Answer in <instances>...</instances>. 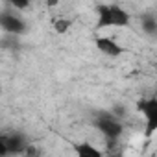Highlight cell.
Listing matches in <instances>:
<instances>
[{
    "instance_id": "6da1fadb",
    "label": "cell",
    "mask_w": 157,
    "mask_h": 157,
    "mask_svg": "<svg viewBox=\"0 0 157 157\" xmlns=\"http://www.w3.org/2000/svg\"><path fill=\"white\" fill-rule=\"evenodd\" d=\"M98 22L96 28H111V26H128L129 15L117 4H102L98 6Z\"/></svg>"
},
{
    "instance_id": "7a4b0ae2",
    "label": "cell",
    "mask_w": 157,
    "mask_h": 157,
    "mask_svg": "<svg viewBox=\"0 0 157 157\" xmlns=\"http://www.w3.org/2000/svg\"><path fill=\"white\" fill-rule=\"evenodd\" d=\"M94 126H96L109 140H117V139L122 135V131H124V128H122V124L118 122V118H115V117H113L111 113H107V111H100V113H98Z\"/></svg>"
},
{
    "instance_id": "3957f363",
    "label": "cell",
    "mask_w": 157,
    "mask_h": 157,
    "mask_svg": "<svg viewBox=\"0 0 157 157\" xmlns=\"http://www.w3.org/2000/svg\"><path fill=\"white\" fill-rule=\"evenodd\" d=\"M137 109L144 113L146 117V137H151L153 131L157 129V100L150 98V100H139L137 102Z\"/></svg>"
},
{
    "instance_id": "277c9868",
    "label": "cell",
    "mask_w": 157,
    "mask_h": 157,
    "mask_svg": "<svg viewBox=\"0 0 157 157\" xmlns=\"http://www.w3.org/2000/svg\"><path fill=\"white\" fill-rule=\"evenodd\" d=\"M0 28L10 33H15V35H22L26 32V22L22 19H19L17 15L0 13Z\"/></svg>"
},
{
    "instance_id": "5b68a950",
    "label": "cell",
    "mask_w": 157,
    "mask_h": 157,
    "mask_svg": "<svg viewBox=\"0 0 157 157\" xmlns=\"http://www.w3.org/2000/svg\"><path fill=\"white\" fill-rule=\"evenodd\" d=\"M4 142H6V148H8V155H19L28 146L26 139L21 133H10V135H6L4 137Z\"/></svg>"
},
{
    "instance_id": "8992f818",
    "label": "cell",
    "mask_w": 157,
    "mask_h": 157,
    "mask_svg": "<svg viewBox=\"0 0 157 157\" xmlns=\"http://www.w3.org/2000/svg\"><path fill=\"white\" fill-rule=\"evenodd\" d=\"M94 44L98 46V50H102L105 56H111V57H118V56L124 54V48L109 37H96Z\"/></svg>"
},
{
    "instance_id": "52a82bcc",
    "label": "cell",
    "mask_w": 157,
    "mask_h": 157,
    "mask_svg": "<svg viewBox=\"0 0 157 157\" xmlns=\"http://www.w3.org/2000/svg\"><path fill=\"white\" fill-rule=\"evenodd\" d=\"M74 150H76V157H104V153L98 148H94L93 144H89V142L76 144Z\"/></svg>"
},
{
    "instance_id": "ba28073f",
    "label": "cell",
    "mask_w": 157,
    "mask_h": 157,
    "mask_svg": "<svg viewBox=\"0 0 157 157\" xmlns=\"http://www.w3.org/2000/svg\"><path fill=\"white\" fill-rule=\"evenodd\" d=\"M142 30L148 33V35H153L157 32V21L153 15H144L142 17Z\"/></svg>"
},
{
    "instance_id": "9c48e42d",
    "label": "cell",
    "mask_w": 157,
    "mask_h": 157,
    "mask_svg": "<svg viewBox=\"0 0 157 157\" xmlns=\"http://www.w3.org/2000/svg\"><path fill=\"white\" fill-rule=\"evenodd\" d=\"M72 26V21L70 19H56L54 21V30L57 33H67Z\"/></svg>"
},
{
    "instance_id": "30bf717a",
    "label": "cell",
    "mask_w": 157,
    "mask_h": 157,
    "mask_svg": "<svg viewBox=\"0 0 157 157\" xmlns=\"http://www.w3.org/2000/svg\"><path fill=\"white\" fill-rule=\"evenodd\" d=\"M22 155H24V157H43L41 150H39L37 146H33V144H28L26 150L22 151Z\"/></svg>"
},
{
    "instance_id": "8fae6325",
    "label": "cell",
    "mask_w": 157,
    "mask_h": 157,
    "mask_svg": "<svg viewBox=\"0 0 157 157\" xmlns=\"http://www.w3.org/2000/svg\"><path fill=\"white\" fill-rule=\"evenodd\" d=\"M6 155H8V148H6L4 137H0V157H6Z\"/></svg>"
},
{
    "instance_id": "7c38bea8",
    "label": "cell",
    "mask_w": 157,
    "mask_h": 157,
    "mask_svg": "<svg viewBox=\"0 0 157 157\" xmlns=\"http://www.w3.org/2000/svg\"><path fill=\"white\" fill-rule=\"evenodd\" d=\"M13 6H15V8H19V10H22V8H28V6H30V2H26V0H24V2H13Z\"/></svg>"
}]
</instances>
